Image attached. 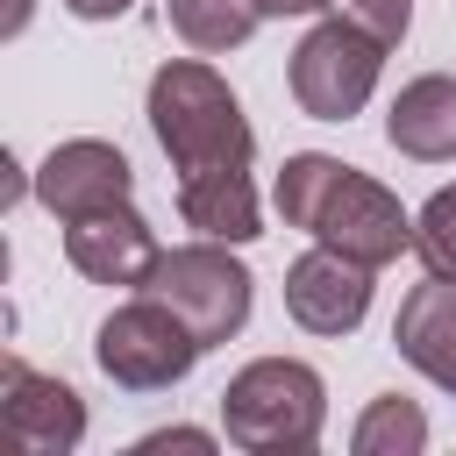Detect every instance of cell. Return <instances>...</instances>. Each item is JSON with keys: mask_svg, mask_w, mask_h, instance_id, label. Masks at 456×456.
Instances as JSON below:
<instances>
[{"mask_svg": "<svg viewBox=\"0 0 456 456\" xmlns=\"http://www.w3.org/2000/svg\"><path fill=\"white\" fill-rule=\"evenodd\" d=\"M150 128H157V150L171 157L178 178L214 171V164H249V150H256L228 78L214 64H200V50L157 64V78H150Z\"/></svg>", "mask_w": 456, "mask_h": 456, "instance_id": "6da1fadb", "label": "cell"}, {"mask_svg": "<svg viewBox=\"0 0 456 456\" xmlns=\"http://www.w3.org/2000/svg\"><path fill=\"white\" fill-rule=\"evenodd\" d=\"M378 71H385V43H370L363 28H349L342 14H328L292 50V100L314 121H349L378 93Z\"/></svg>", "mask_w": 456, "mask_h": 456, "instance_id": "5b68a950", "label": "cell"}, {"mask_svg": "<svg viewBox=\"0 0 456 456\" xmlns=\"http://www.w3.org/2000/svg\"><path fill=\"white\" fill-rule=\"evenodd\" d=\"M413 249L435 278H456V185L428 192V207L413 214Z\"/></svg>", "mask_w": 456, "mask_h": 456, "instance_id": "e0dca14e", "label": "cell"}, {"mask_svg": "<svg viewBox=\"0 0 456 456\" xmlns=\"http://www.w3.org/2000/svg\"><path fill=\"white\" fill-rule=\"evenodd\" d=\"M385 142L413 164H449L456 157V78L449 71L406 78L392 114H385Z\"/></svg>", "mask_w": 456, "mask_h": 456, "instance_id": "4fadbf2b", "label": "cell"}, {"mask_svg": "<svg viewBox=\"0 0 456 456\" xmlns=\"http://www.w3.org/2000/svg\"><path fill=\"white\" fill-rule=\"evenodd\" d=\"M328 428V385L299 356H256L221 392V435L249 456H306Z\"/></svg>", "mask_w": 456, "mask_h": 456, "instance_id": "7a4b0ae2", "label": "cell"}, {"mask_svg": "<svg viewBox=\"0 0 456 456\" xmlns=\"http://www.w3.org/2000/svg\"><path fill=\"white\" fill-rule=\"evenodd\" d=\"M0 420H7V442L28 456H71L86 442V399L64 378L28 370L21 356L0 363Z\"/></svg>", "mask_w": 456, "mask_h": 456, "instance_id": "52a82bcc", "label": "cell"}, {"mask_svg": "<svg viewBox=\"0 0 456 456\" xmlns=\"http://www.w3.org/2000/svg\"><path fill=\"white\" fill-rule=\"evenodd\" d=\"M342 178V157H328V150H299V157H285V171H278V214H285V228H314V214H321V200H328V185Z\"/></svg>", "mask_w": 456, "mask_h": 456, "instance_id": "2e32d148", "label": "cell"}, {"mask_svg": "<svg viewBox=\"0 0 456 456\" xmlns=\"http://www.w3.org/2000/svg\"><path fill=\"white\" fill-rule=\"evenodd\" d=\"M164 21H171V36H178L185 50L228 57V50L249 43V28H256L264 14H256V0H164Z\"/></svg>", "mask_w": 456, "mask_h": 456, "instance_id": "5bb4252c", "label": "cell"}, {"mask_svg": "<svg viewBox=\"0 0 456 456\" xmlns=\"http://www.w3.org/2000/svg\"><path fill=\"white\" fill-rule=\"evenodd\" d=\"M306 235L342 249V256H356V264H370V271H385L399 249H413V214L392 200V185H378L356 164H342V178L328 185V200H321Z\"/></svg>", "mask_w": 456, "mask_h": 456, "instance_id": "8992f818", "label": "cell"}, {"mask_svg": "<svg viewBox=\"0 0 456 456\" xmlns=\"http://www.w3.org/2000/svg\"><path fill=\"white\" fill-rule=\"evenodd\" d=\"M392 342H399V356H406L428 385H442V392L456 399V278H435V271H428V285H413V292L399 299Z\"/></svg>", "mask_w": 456, "mask_h": 456, "instance_id": "8fae6325", "label": "cell"}, {"mask_svg": "<svg viewBox=\"0 0 456 456\" xmlns=\"http://www.w3.org/2000/svg\"><path fill=\"white\" fill-rule=\"evenodd\" d=\"M142 292H157L207 349L214 342H235L242 321H249V299H256V278L242 271V256H228V242H178L157 256V271L142 278Z\"/></svg>", "mask_w": 456, "mask_h": 456, "instance_id": "3957f363", "label": "cell"}, {"mask_svg": "<svg viewBox=\"0 0 456 456\" xmlns=\"http://www.w3.org/2000/svg\"><path fill=\"white\" fill-rule=\"evenodd\" d=\"M21 21H28V0H14V14H7V36H14Z\"/></svg>", "mask_w": 456, "mask_h": 456, "instance_id": "7402d4cb", "label": "cell"}, {"mask_svg": "<svg viewBox=\"0 0 456 456\" xmlns=\"http://www.w3.org/2000/svg\"><path fill=\"white\" fill-rule=\"evenodd\" d=\"M64 256H71V271L93 278V285H142V278L157 271L164 242H157V228L121 200V207H100V214L64 221Z\"/></svg>", "mask_w": 456, "mask_h": 456, "instance_id": "30bf717a", "label": "cell"}, {"mask_svg": "<svg viewBox=\"0 0 456 456\" xmlns=\"http://www.w3.org/2000/svg\"><path fill=\"white\" fill-rule=\"evenodd\" d=\"M135 449H142V456H157V449H214V435H207V428H157V435H142Z\"/></svg>", "mask_w": 456, "mask_h": 456, "instance_id": "d6986e66", "label": "cell"}, {"mask_svg": "<svg viewBox=\"0 0 456 456\" xmlns=\"http://www.w3.org/2000/svg\"><path fill=\"white\" fill-rule=\"evenodd\" d=\"M93 356H100V370H107L121 392H171V385L207 356V342H200L157 292H142V299H128V306H114V314L100 321Z\"/></svg>", "mask_w": 456, "mask_h": 456, "instance_id": "277c9868", "label": "cell"}, {"mask_svg": "<svg viewBox=\"0 0 456 456\" xmlns=\"http://www.w3.org/2000/svg\"><path fill=\"white\" fill-rule=\"evenodd\" d=\"M128 192H135V171H128V157H121L114 142H100V135H71V142H57V150L43 157V171H36V200H43L57 221L121 207Z\"/></svg>", "mask_w": 456, "mask_h": 456, "instance_id": "9c48e42d", "label": "cell"}, {"mask_svg": "<svg viewBox=\"0 0 456 456\" xmlns=\"http://www.w3.org/2000/svg\"><path fill=\"white\" fill-rule=\"evenodd\" d=\"M335 14H342L349 28H363L370 43H385V50L413 28V0H335Z\"/></svg>", "mask_w": 456, "mask_h": 456, "instance_id": "ac0fdd59", "label": "cell"}, {"mask_svg": "<svg viewBox=\"0 0 456 456\" xmlns=\"http://www.w3.org/2000/svg\"><path fill=\"white\" fill-rule=\"evenodd\" d=\"M321 7H335V0H256L264 21H292V14H321Z\"/></svg>", "mask_w": 456, "mask_h": 456, "instance_id": "ffe728a7", "label": "cell"}, {"mask_svg": "<svg viewBox=\"0 0 456 456\" xmlns=\"http://www.w3.org/2000/svg\"><path fill=\"white\" fill-rule=\"evenodd\" d=\"M64 7H71L78 21H114V14H128L135 0H64Z\"/></svg>", "mask_w": 456, "mask_h": 456, "instance_id": "44dd1931", "label": "cell"}, {"mask_svg": "<svg viewBox=\"0 0 456 456\" xmlns=\"http://www.w3.org/2000/svg\"><path fill=\"white\" fill-rule=\"evenodd\" d=\"M178 214L207 242H256L264 235V207H256L249 164H214V171L178 178Z\"/></svg>", "mask_w": 456, "mask_h": 456, "instance_id": "7c38bea8", "label": "cell"}, {"mask_svg": "<svg viewBox=\"0 0 456 456\" xmlns=\"http://www.w3.org/2000/svg\"><path fill=\"white\" fill-rule=\"evenodd\" d=\"M285 314H292L306 335H356L363 314H370V264L314 242V249L292 256V271H285Z\"/></svg>", "mask_w": 456, "mask_h": 456, "instance_id": "ba28073f", "label": "cell"}, {"mask_svg": "<svg viewBox=\"0 0 456 456\" xmlns=\"http://www.w3.org/2000/svg\"><path fill=\"white\" fill-rule=\"evenodd\" d=\"M349 449H356V456H420V449H428V413H420L413 399H399V392H378V399L356 413Z\"/></svg>", "mask_w": 456, "mask_h": 456, "instance_id": "9a60e30c", "label": "cell"}]
</instances>
